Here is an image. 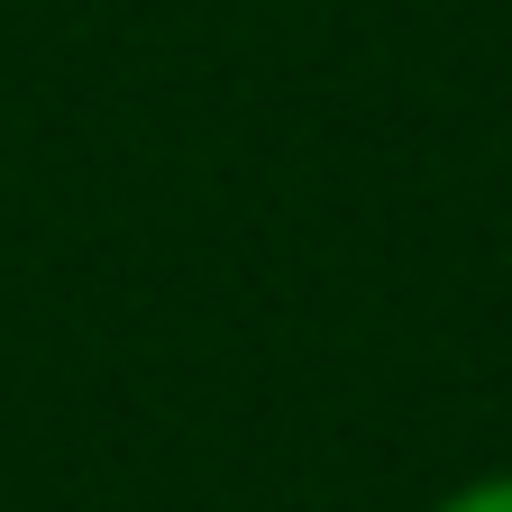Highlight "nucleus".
Returning <instances> with one entry per match:
<instances>
[{"instance_id":"nucleus-1","label":"nucleus","mask_w":512,"mask_h":512,"mask_svg":"<svg viewBox=\"0 0 512 512\" xmlns=\"http://www.w3.org/2000/svg\"><path fill=\"white\" fill-rule=\"evenodd\" d=\"M439 512H512V467H503V476H476V485H458Z\"/></svg>"}]
</instances>
